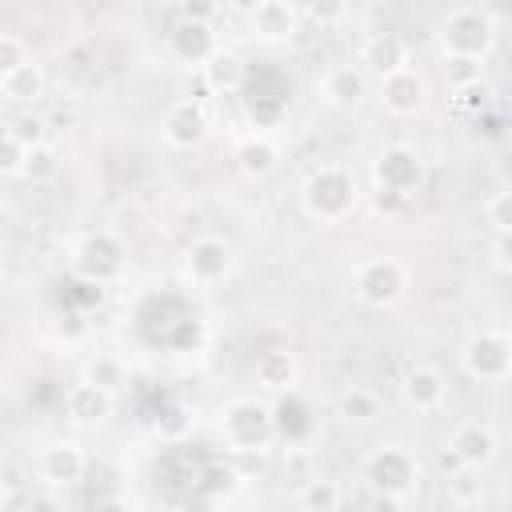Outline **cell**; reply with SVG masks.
Listing matches in <instances>:
<instances>
[{"label":"cell","mask_w":512,"mask_h":512,"mask_svg":"<svg viewBox=\"0 0 512 512\" xmlns=\"http://www.w3.org/2000/svg\"><path fill=\"white\" fill-rule=\"evenodd\" d=\"M300 208L316 224H344L360 208V184L356 172L344 164H320L308 172L300 188Z\"/></svg>","instance_id":"obj_1"},{"label":"cell","mask_w":512,"mask_h":512,"mask_svg":"<svg viewBox=\"0 0 512 512\" xmlns=\"http://www.w3.org/2000/svg\"><path fill=\"white\" fill-rule=\"evenodd\" d=\"M496 36H500V24L492 16V8H480V4H460V8H448L436 24V44H440V56H468V60H488L492 48H496Z\"/></svg>","instance_id":"obj_2"},{"label":"cell","mask_w":512,"mask_h":512,"mask_svg":"<svg viewBox=\"0 0 512 512\" xmlns=\"http://www.w3.org/2000/svg\"><path fill=\"white\" fill-rule=\"evenodd\" d=\"M360 476H364V484L372 488V496L408 500V496H416V488H420V480H424V464H420V456H416L408 444L388 440V444H376V448L364 452Z\"/></svg>","instance_id":"obj_3"},{"label":"cell","mask_w":512,"mask_h":512,"mask_svg":"<svg viewBox=\"0 0 512 512\" xmlns=\"http://www.w3.org/2000/svg\"><path fill=\"white\" fill-rule=\"evenodd\" d=\"M220 436H224V448L228 452H240V456L272 448V440H276L272 404L268 400H256V396L228 400L224 412H220Z\"/></svg>","instance_id":"obj_4"},{"label":"cell","mask_w":512,"mask_h":512,"mask_svg":"<svg viewBox=\"0 0 512 512\" xmlns=\"http://www.w3.org/2000/svg\"><path fill=\"white\" fill-rule=\"evenodd\" d=\"M408 268L404 260L396 256H368L352 268V296L364 304V308H396L404 296H408Z\"/></svg>","instance_id":"obj_5"},{"label":"cell","mask_w":512,"mask_h":512,"mask_svg":"<svg viewBox=\"0 0 512 512\" xmlns=\"http://www.w3.org/2000/svg\"><path fill=\"white\" fill-rule=\"evenodd\" d=\"M72 268L76 276H84L92 288H104V284H116L128 268V244L112 232V228H96V232H84L72 248Z\"/></svg>","instance_id":"obj_6"},{"label":"cell","mask_w":512,"mask_h":512,"mask_svg":"<svg viewBox=\"0 0 512 512\" xmlns=\"http://www.w3.org/2000/svg\"><path fill=\"white\" fill-rule=\"evenodd\" d=\"M460 368L480 384H500L512 376V332L484 328L472 332L460 348Z\"/></svg>","instance_id":"obj_7"},{"label":"cell","mask_w":512,"mask_h":512,"mask_svg":"<svg viewBox=\"0 0 512 512\" xmlns=\"http://www.w3.org/2000/svg\"><path fill=\"white\" fill-rule=\"evenodd\" d=\"M236 264H240V252L224 236H196L180 256V268H184L188 284H196V288H216V284L232 280Z\"/></svg>","instance_id":"obj_8"},{"label":"cell","mask_w":512,"mask_h":512,"mask_svg":"<svg viewBox=\"0 0 512 512\" xmlns=\"http://www.w3.org/2000/svg\"><path fill=\"white\" fill-rule=\"evenodd\" d=\"M372 184L412 200L424 188V156L412 144H388L372 156Z\"/></svg>","instance_id":"obj_9"},{"label":"cell","mask_w":512,"mask_h":512,"mask_svg":"<svg viewBox=\"0 0 512 512\" xmlns=\"http://www.w3.org/2000/svg\"><path fill=\"white\" fill-rule=\"evenodd\" d=\"M32 472H36V480H40L44 488H52V492L72 488V484L84 480V472H88V452H84L80 440H48V444L36 452Z\"/></svg>","instance_id":"obj_10"},{"label":"cell","mask_w":512,"mask_h":512,"mask_svg":"<svg viewBox=\"0 0 512 512\" xmlns=\"http://www.w3.org/2000/svg\"><path fill=\"white\" fill-rule=\"evenodd\" d=\"M376 100H380V108L388 116H400V120L404 116H420L428 108V100H432V84L416 64H408V68H400V72H392V76H384L376 84Z\"/></svg>","instance_id":"obj_11"},{"label":"cell","mask_w":512,"mask_h":512,"mask_svg":"<svg viewBox=\"0 0 512 512\" xmlns=\"http://www.w3.org/2000/svg\"><path fill=\"white\" fill-rule=\"evenodd\" d=\"M220 48L224 44H220V32H216L212 20H188V16H180L168 28V52H172V60L184 64V68H192V72H200Z\"/></svg>","instance_id":"obj_12"},{"label":"cell","mask_w":512,"mask_h":512,"mask_svg":"<svg viewBox=\"0 0 512 512\" xmlns=\"http://www.w3.org/2000/svg\"><path fill=\"white\" fill-rule=\"evenodd\" d=\"M208 132H212L208 108L196 104V100H184V96H180V100L168 104L164 116H160V140H164L168 148H176V152L200 148V144L208 140Z\"/></svg>","instance_id":"obj_13"},{"label":"cell","mask_w":512,"mask_h":512,"mask_svg":"<svg viewBox=\"0 0 512 512\" xmlns=\"http://www.w3.org/2000/svg\"><path fill=\"white\" fill-rule=\"evenodd\" d=\"M300 24H304L300 4H292V0H260L256 12L248 16V36H252L256 44L276 48V44L296 40Z\"/></svg>","instance_id":"obj_14"},{"label":"cell","mask_w":512,"mask_h":512,"mask_svg":"<svg viewBox=\"0 0 512 512\" xmlns=\"http://www.w3.org/2000/svg\"><path fill=\"white\" fill-rule=\"evenodd\" d=\"M444 448L456 456L460 468L484 472L496 460V452H500V436H496V428L488 420H464V424L452 428V436H448Z\"/></svg>","instance_id":"obj_15"},{"label":"cell","mask_w":512,"mask_h":512,"mask_svg":"<svg viewBox=\"0 0 512 512\" xmlns=\"http://www.w3.org/2000/svg\"><path fill=\"white\" fill-rule=\"evenodd\" d=\"M272 416H276V440H284L288 448H304L316 432V412L308 404V396L300 388L284 392L272 400Z\"/></svg>","instance_id":"obj_16"},{"label":"cell","mask_w":512,"mask_h":512,"mask_svg":"<svg viewBox=\"0 0 512 512\" xmlns=\"http://www.w3.org/2000/svg\"><path fill=\"white\" fill-rule=\"evenodd\" d=\"M232 160H236V172H240L244 180H268V176L280 168L284 148H280V140H276L272 132H248V136L236 140Z\"/></svg>","instance_id":"obj_17"},{"label":"cell","mask_w":512,"mask_h":512,"mask_svg":"<svg viewBox=\"0 0 512 512\" xmlns=\"http://www.w3.org/2000/svg\"><path fill=\"white\" fill-rule=\"evenodd\" d=\"M320 96H324V104L344 108V112L360 108L372 96V76L360 64H336L320 76Z\"/></svg>","instance_id":"obj_18"},{"label":"cell","mask_w":512,"mask_h":512,"mask_svg":"<svg viewBox=\"0 0 512 512\" xmlns=\"http://www.w3.org/2000/svg\"><path fill=\"white\" fill-rule=\"evenodd\" d=\"M356 64H360L368 76H376V84H380L384 76L408 68V44H404V36H396V32H372V36L360 44Z\"/></svg>","instance_id":"obj_19"},{"label":"cell","mask_w":512,"mask_h":512,"mask_svg":"<svg viewBox=\"0 0 512 512\" xmlns=\"http://www.w3.org/2000/svg\"><path fill=\"white\" fill-rule=\"evenodd\" d=\"M400 396L412 412H436L448 396V380L436 364H412L404 376H400Z\"/></svg>","instance_id":"obj_20"},{"label":"cell","mask_w":512,"mask_h":512,"mask_svg":"<svg viewBox=\"0 0 512 512\" xmlns=\"http://www.w3.org/2000/svg\"><path fill=\"white\" fill-rule=\"evenodd\" d=\"M112 404H116V396L104 392V388H96V384H88V380H76L64 392V416L76 428H100V424H108Z\"/></svg>","instance_id":"obj_21"},{"label":"cell","mask_w":512,"mask_h":512,"mask_svg":"<svg viewBox=\"0 0 512 512\" xmlns=\"http://www.w3.org/2000/svg\"><path fill=\"white\" fill-rule=\"evenodd\" d=\"M252 380H256V388H264V392H272V396L292 392L296 380H300V360H296V352H288V348H268V352H260L256 364H252Z\"/></svg>","instance_id":"obj_22"},{"label":"cell","mask_w":512,"mask_h":512,"mask_svg":"<svg viewBox=\"0 0 512 512\" xmlns=\"http://www.w3.org/2000/svg\"><path fill=\"white\" fill-rule=\"evenodd\" d=\"M200 72H204L212 96H232V92H244V84H248V64L236 48H220Z\"/></svg>","instance_id":"obj_23"},{"label":"cell","mask_w":512,"mask_h":512,"mask_svg":"<svg viewBox=\"0 0 512 512\" xmlns=\"http://www.w3.org/2000/svg\"><path fill=\"white\" fill-rule=\"evenodd\" d=\"M44 92H48V76H44L40 60H28L16 72L0 76V96L8 104H36V100H44Z\"/></svg>","instance_id":"obj_24"},{"label":"cell","mask_w":512,"mask_h":512,"mask_svg":"<svg viewBox=\"0 0 512 512\" xmlns=\"http://www.w3.org/2000/svg\"><path fill=\"white\" fill-rule=\"evenodd\" d=\"M80 380H88V384H96V388L120 396V392L128 388V364H124L116 352H96V356L84 364V376H80Z\"/></svg>","instance_id":"obj_25"},{"label":"cell","mask_w":512,"mask_h":512,"mask_svg":"<svg viewBox=\"0 0 512 512\" xmlns=\"http://www.w3.org/2000/svg\"><path fill=\"white\" fill-rule=\"evenodd\" d=\"M336 412L348 420V424H372L380 416V396L364 384H352L336 396Z\"/></svg>","instance_id":"obj_26"},{"label":"cell","mask_w":512,"mask_h":512,"mask_svg":"<svg viewBox=\"0 0 512 512\" xmlns=\"http://www.w3.org/2000/svg\"><path fill=\"white\" fill-rule=\"evenodd\" d=\"M300 512H336L340 508V484L328 476H312L300 484Z\"/></svg>","instance_id":"obj_27"},{"label":"cell","mask_w":512,"mask_h":512,"mask_svg":"<svg viewBox=\"0 0 512 512\" xmlns=\"http://www.w3.org/2000/svg\"><path fill=\"white\" fill-rule=\"evenodd\" d=\"M440 72H444V84H448L452 92L472 88V84H484V60H468V56H444Z\"/></svg>","instance_id":"obj_28"},{"label":"cell","mask_w":512,"mask_h":512,"mask_svg":"<svg viewBox=\"0 0 512 512\" xmlns=\"http://www.w3.org/2000/svg\"><path fill=\"white\" fill-rule=\"evenodd\" d=\"M56 172H60V152H56L52 144L28 148V160H24V176H20V180H28V184H48V180H56Z\"/></svg>","instance_id":"obj_29"},{"label":"cell","mask_w":512,"mask_h":512,"mask_svg":"<svg viewBox=\"0 0 512 512\" xmlns=\"http://www.w3.org/2000/svg\"><path fill=\"white\" fill-rule=\"evenodd\" d=\"M480 496H484V480H480L476 468H456V472H448V500H452L456 508H472V504H480Z\"/></svg>","instance_id":"obj_30"},{"label":"cell","mask_w":512,"mask_h":512,"mask_svg":"<svg viewBox=\"0 0 512 512\" xmlns=\"http://www.w3.org/2000/svg\"><path fill=\"white\" fill-rule=\"evenodd\" d=\"M24 160H28V144L16 136L12 124H4V132H0V176H24Z\"/></svg>","instance_id":"obj_31"},{"label":"cell","mask_w":512,"mask_h":512,"mask_svg":"<svg viewBox=\"0 0 512 512\" xmlns=\"http://www.w3.org/2000/svg\"><path fill=\"white\" fill-rule=\"evenodd\" d=\"M28 60H36L32 48H28V40H24L20 32H0V76L16 72V68L28 64Z\"/></svg>","instance_id":"obj_32"},{"label":"cell","mask_w":512,"mask_h":512,"mask_svg":"<svg viewBox=\"0 0 512 512\" xmlns=\"http://www.w3.org/2000/svg\"><path fill=\"white\" fill-rule=\"evenodd\" d=\"M484 220H488L492 232H512V188L488 196V204H484Z\"/></svg>","instance_id":"obj_33"},{"label":"cell","mask_w":512,"mask_h":512,"mask_svg":"<svg viewBox=\"0 0 512 512\" xmlns=\"http://www.w3.org/2000/svg\"><path fill=\"white\" fill-rule=\"evenodd\" d=\"M300 16L312 20V24H320V28H328V24H340L348 16V8L344 4H332V0H312V4H300Z\"/></svg>","instance_id":"obj_34"},{"label":"cell","mask_w":512,"mask_h":512,"mask_svg":"<svg viewBox=\"0 0 512 512\" xmlns=\"http://www.w3.org/2000/svg\"><path fill=\"white\" fill-rule=\"evenodd\" d=\"M452 104H456L460 112H468V116L484 112V108H488V84H472V88L452 92Z\"/></svg>","instance_id":"obj_35"},{"label":"cell","mask_w":512,"mask_h":512,"mask_svg":"<svg viewBox=\"0 0 512 512\" xmlns=\"http://www.w3.org/2000/svg\"><path fill=\"white\" fill-rule=\"evenodd\" d=\"M404 196H396V192H388V188H376L372 184V208H376V216H384V220H392V216H400L404 212Z\"/></svg>","instance_id":"obj_36"},{"label":"cell","mask_w":512,"mask_h":512,"mask_svg":"<svg viewBox=\"0 0 512 512\" xmlns=\"http://www.w3.org/2000/svg\"><path fill=\"white\" fill-rule=\"evenodd\" d=\"M488 260H492V268L512 272V232H496V236H492V244H488Z\"/></svg>","instance_id":"obj_37"},{"label":"cell","mask_w":512,"mask_h":512,"mask_svg":"<svg viewBox=\"0 0 512 512\" xmlns=\"http://www.w3.org/2000/svg\"><path fill=\"white\" fill-rule=\"evenodd\" d=\"M12 128H16V136H20L28 148H36V144H48V140H44V120H40V116H24V120H12Z\"/></svg>","instance_id":"obj_38"},{"label":"cell","mask_w":512,"mask_h":512,"mask_svg":"<svg viewBox=\"0 0 512 512\" xmlns=\"http://www.w3.org/2000/svg\"><path fill=\"white\" fill-rule=\"evenodd\" d=\"M24 512H68V508H64V500L52 488H44V492H32L24 500Z\"/></svg>","instance_id":"obj_39"},{"label":"cell","mask_w":512,"mask_h":512,"mask_svg":"<svg viewBox=\"0 0 512 512\" xmlns=\"http://www.w3.org/2000/svg\"><path fill=\"white\" fill-rule=\"evenodd\" d=\"M216 12H220V4H212V0H188V4H180V16H188V20H216Z\"/></svg>","instance_id":"obj_40"},{"label":"cell","mask_w":512,"mask_h":512,"mask_svg":"<svg viewBox=\"0 0 512 512\" xmlns=\"http://www.w3.org/2000/svg\"><path fill=\"white\" fill-rule=\"evenodd\" d=\"M364 512H404V500H396V496H372Z\"/></svg>","instance_id":"obj_41"},{"label":"cell","mask_w":512,"mask_h":512,"mask_svg":"<svg viewBox=\"0 0 512 512\" xmlns=\"http://www.w3.org/2000/svg\"><path fill=\"white\" fill-rule=\"evenodd\" d=\"M92 512H136V508L128 504V496H104V500H96Z\"/></svg>","instance_id":"obj_42"},{"label":"cell","mask_w":512,"mask_h":512,"mask_svg":"<svg viewBox=\"0 0 512 512\" xmlns=\"http://www.w3.org/2000/svg\"><path fill=\"white\" fill-rule=\"evenodd\" d=\"M184 512H216V504H208V500H196V504H184Z\"/></svg>","instance_id":"obj_43"},{"label":"cell","mask_w":512,"mask_h":512,"mask_svg":"<svg viewBox=\"0 0 512 512\" xmlns=\"http://www.w3.org/2000/svg\"><path fill=\"white\" fill-rule=\"evenodd\" d=\"M508 384H512V376H508Z\"/></svg>","instance_id":"obj_44"}]
</instances>
